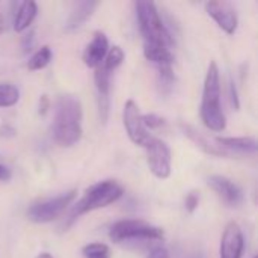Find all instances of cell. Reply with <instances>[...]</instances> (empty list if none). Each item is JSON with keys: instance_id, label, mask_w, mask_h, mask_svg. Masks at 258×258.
<instances>
[{"instance_id": "cell-1", "label": "cell", "mask_w": 258, "mask_h": 258, "mask_svg": "<svg viewBox=\"0 0 258 258\" xmlns=\"http://www.w3.org/2000/svg\"><path fill=\"white\" fill-rule=\"evenodd\" d=\"M82 103L76 95H60L54 103V118L51 125L53 141L62 147L70 148L82 138Z\"/></svg>"}, {"instance_id": "cell-2", "label": "cell", "mask_w": 258, "mask_h": 258, "mask_svg": "<svg viewBox=\"0 0 258 258\" xmlns=\"http://www.w3.org/2000/svg\"><path fill=\"white\" fill-rule=\"evenodd\" d=\"M183 132L197 147L210 156L234 157L257 153V141L254 138H215L201 133L192 125H183Z\"/></svg>"}, {"instance_id": "cell-3", "label": "cell", "mask_w": 258, "mask_h": 258, "mask_svg": "<svg viewBox=\"0 0 258 258\" xmlns=\"http://www.w3.org/2000/svg\"><path fill=\"white\" fill-rule=\"evenodd\" d=\"M200 115L203 124L209 130L215 133H221L225 130L227 118L221 104V74L216 62H210L206 74Z\"/></svg>"}, {"instance_id": "cell-4", "label": "cell", "mask_w": 258, "mask_h": 258, "mask_svg": "<svg viewBox=\"0 0 258 258\" xmlns=\"http://www.w3.org/2000/svg\"><path fill=\"white\" fill-rule=\"evenodd\" d=\"M124 194L122 186L115 180H104L97 184H92L88 187L83 194V197L77 201V204L70 210L67 216V222L63 224L65 228L73 225L82 215L104 209L113 203H116Z\"/></svg>"}, {"instance_id": "cell-5", "label": "cell", "mask_w": 258, "mask_h": 258, "mask_svg": "<svg viewBox=\"0 0 258 258\" xmlns=\"http://www.w3.org/2000/svg\"><path fill=\"white\" fill-rule=\"evenodd\" d=\"M109 237L116 245H151L163 242L165 231L142 219H121L110 227Z\"/></svg>"}, {"instance_id": "cell-6", "label": "cell", "mask_w": 258, "mask_h": 258, "mask_svg": "<svg viewBox=\"0 0 258 258\" xmlns=\"http://www.w3.org/2000/svg\"><path fill=\"white\" fill-rule=\"evenodd\" d=\"M136 17L139 23L141 35L144 36V45H156V47H172V36L166 29L165 23L160 18L157 6L148 0H139L135 3Z\"/></svg>"}, {"instance_id": "cell-7", "label": "cell", "mask_w": 258, "mask_h": 258, "mask_svg": "<svg viewBox=\"0 0 258 258\" xmlns=\"http://www.w3.org/2000/svg\"><path fill=\"white\" fill-rule=\"evenodd\" d=\"M77 192L68 190L65 194H60L54 198H48L39 203H35L27 210V218L35 224H47L57 219L76 200Z\"/></svg>"}, {"instance_id": "cell-8", "label": "cell", "mask_w": 258, "mask_h": 258, "mask_svg": "<svg viewBox=\"0 0 258 258\" xmlns=\"http://www.w3.org/2000/svg\"><path fill=\"white\" fill-rule=\"evenodd\" d=\"M147 150V163L151 174L160 180H166L172 171V159H171V148L162 139L151 138L150 142L145 145Z\"/></svg>"}, {"instance_id": "cell-9", "label": "cell", "mask_w": 258, "mask_h": 258, "mask_svg": "<svg viewBox=\"0 0 258 258\" xmlns=\"http://www.w3.org/2000/svg\"><path fill=\"white\" fill-rule=\"evenodd\" d=\"M122 122H124V128H125L130 141L133 144L145 148V145L150 142V139L153 136L145 128V125L142 122V115H141L139 106L133 100H127L125 104H124Z\"/></svg>"}, {"instance_id": "cell-10", "label": "cell", "mask_w": 258, "mask_h": 258, "mask_svg": "<svg viewBox=\"0 0 258 258\" xmlns=\"http://www.w3.org/2000/svg\"><path fill=\"white\" fill-rule=\"evenodd\" d=\"M207 184L225 206L237 209L243 204V190L230 178L222 175H212L207 178Z\"/></svg>"}, {"instance_id": "cell-11", "label": "cell", "mask_w": 258, "mask_h": 258, "mask_svg": "<svg viewBox=\"0 0 258 258\" xmlns=\"http://www.w3.org/2000/svg\"><path fill=\"white\" fill-rule=\"evenodd\" d=\"M206 11L225 33L233 35L237 30L239 17H237V12L231 3L212 0V2L206 3Z\"/></svg>"}, {"instance_id": "cell-12", "label": "cell", "mask_w": 258, "mask_h": 258, "mask_svg": "<svg viewBox=\"0 0 258 258\" xmlns=\"http://www.w3.org/2000/svg\"><path fill=\"white\" fill-rule=\"evenodd\" d=\"M245 249V239L242 228L237 222L231 221L227 224L219 246V258H242Z\"/></svg>"}, {"instance_id": "cell-13", "label": "cell", "mask_w": 258, "mask_h": 258, "mask_svg": "<svg viewBox=\"0 0 258 258\" xmlns=\"http://www.w3.org/2000/svg\"><path fill=\"white\" fill-rule=\"evenodd\" d=\"M107 51H109V39H107L106 33L101 32V30L94 32V36H92L91 42L86 45V48L83 51L85 65L89 67V68L97 70L103 63Z\"/></svg>"}, {"instance_id": "cell-14", "label": "cell", "mask_w": 258, "mask_h": 258, "mask_svg": "<svg viewBox=\"0 0 258 258\" xmlns=\"http://www.w3.org/2000/svg\"><path fill=\"white\" fill-rule=\"evenodd\" d=\"M110 76L103 67H98L94 74V82H95V89H97V100H98V112H100V119L103 124H106L107 116H109V109H110Z\"/></svg>"}, {"instance_id": "cell-15", "label": "cell", "mask_w": 258, "mask_h": 258, "mask_svg": "<svg viewBox=\"0 0 258 258\" xmlns=\"http://www.w3.org/2000/svg\"><path fill=\"white\" fill-rule=\"evenodd\" d=\"M97 6H98V2H79V3H76L68 20H67L65 29L70 32L80 29L88 21V18L92 15V12L95 11Z\"/></svg>"}, {"instance_id": "cell-16", "label": "cell", "mask_w": 258, "mask_h": 258, "mask_svg": "<svg viewBox=\"0 0 258 258\" xmlns=\"http://www.w3.org/2000/svg\"><path fill=\"white\" fill-rule=\"evenodd\" d=\"M36 14H38V5L33 0H26V2L18 3V9L15 12V18H14V30L21 33L26 29H29V26L35 20Z\"/></svg>"}, {"instance_id": "cell-17", "label": "cell", "mask_w": 258, "mask_h": 258, "mask_svg": "<svg viewBox=\"0 0 258 258\" xmlns=\"http://www.w3.org/2000/svg\"><path fill=\"white\" fill-rule=\"evenodd\" d=\"M144 54L147 60L154 63L157 68H168L174 63V56L171 53V48L165 47H156V45H144Z\"/></svg>"}, {"instance_id": "cell-18", "label": "cell", "mask_w": 258, "mask_h": 258, "mask_svg": "<svg viewBox=\"0 0 258 258\" xmlns=\"http://www.w3.org/2000/svg\"><path fill=\"white\" fill-rule=\"evenodd\" d=\"M51 57H53L51 48H50L48 45H42L39 50H36V51L32 54V57H30L29 62H27V68H29L30 71L42 70V68H45V67L50 63Z\"/></svg>"}, {"instance_id": "cell-19", "label": "cell", "mask_w": 258, "mask_h": 258, "mask_svg": "<svg viewBox=\"0 0 258 258\" xmlns=\"http://www.w3.org/2000/svg\"><path fill=\"white\" fill-rule=\"evenodd\" d=\"M124 57H125V54H124L122 48L119 45H115V47L109 48V51L100 67H103V70H106L109 74H112L124 62Z\"/></svg>"}, {"instance_id": "cell-20", "label": "cell", "mask_w": 258, "mask_h": 258, "mask_svg": "<svg viewBox=\"0 0 258 258\" xmlns=\"http://www.w3.org/2000/svg\"><path fill=\"white\" fill-rule=\"evenodd\" d=\"M159 74H157V86L162 95H169L174 89V83H175V76L172 71V67L168 68H157Z\"/></svg>"}, {"instance_id": "cell-21", "label": "cell", "mask_w": 258, "mask_h": 258, "mask_svg": "<svg viewBox=\"0 0 258 258\" xmlns=\"http://www.w3.org/2000/svg\"><path fill=\"white\" fill-rule=\"evenodd\" d=\"M20 100V91L14 85H0V107H12Z\"/></svg>"}, {"instance_id": "cell-22", "label": "cell", "mask_w": 258, "mask_h": 258, "mask_svg": "<svg viewBox=\"0 0 258 258\" xmlns=\"http://www.w3.org/2000/svg\"><path fill=\"white\" fill-rule=\"evenodd\" d=\"M85 258H110V249L104 243H89L82 248Z\"/></svg>"}, {"instance_id": "cell-23", "label": "cell", "mask_w": 258, "mask_h": 258, "mask_svg": "<svg viewBox=\"0 0 258 258\" xmlns=\"http://www.w3.org/2000/svg\"><path fill=\"white\" fill-rule=\"evenodd\" d=\"M142 122L145 125V128L148 130H156V128H160L165 125V119L160 118L159 115L156 113H148V115H142Z\"/></svg>"}, {"instance_id": "cell-24", "label": "cell", "mask_w": 258, "mask_h": 258, "mask_svg": "<svg viewBox=\"0 0 258 258\" xmlns=\"http://www.w3.org/2000/svg\"><path fill=\"white\" fill-rule=\"evenodd\" d=\"M200 206V194L198 192H189L184 198V207L189 213H194Z\"/></svg>"}, {"instance_id": "cell-25", "label": "cell", "mask_w": 258, "mask_h": 258, "mask_svg": "<svg viewBox=\"0 0 258 258\" xmlns=\"http://www.w3.org/2000/svg\"><path fill=\"white\" fill-rule=\"evenodd\" d=\"M147 258H169V254H168V251H166L165 248H162V246H154V248L150 251V254H148V257Z\"/></svg>"}, {"instance_id": "cell-26", "label": "cell", "mask_w": 258, "mask_h": 258, "mask_svg": "<svg viewBox=\"0 0 258 258\" xmlns=\"http://www.w3.org/2000/svg\"><path fill=\"white\" fill-rule=\"evenodd\" d=\"M33 45V32H29L27 35L23 36V41H21V47H23V51H29Z\"/></svg>"}, {"instance_id": "cell-27", "label": "cell", "mask_w": 258, "mask_h": 258, "mask_svg": "<svg viewBox=\"0 0 258 258\" xmlns=\"http://www.w3.org/2000/svg\"><path fill=\"white\" fill-rule=\"evenodd\" d=\"M230 98H231V104L234 106L236 110H239V97H237V91H236V86H234V82H230Z\"/></svg>"}, {"instance_id": "cell-28", "label": "cell", "mask_w": 258, "mask_h": 258, "mask_svg": "<svg viewBox=\"0 0 258 258\" xmlns=\"http://www.w3.org/2000/svg\"><path fill=\"white\" fill-rule=\"evenodd\" d=\"M11 177H12L11 169L8 166H5V165L0 163V181H9Z\"/></svg>"}, {"instance_id": "cell-29", "label": "cell", "mask_w": 258, "mask_h": 258, "mask_svg": "<svg viewBox=\"0 0 258 258\" xmlns=\"http://www.w3.org/2000/svg\"><path fill=\"white\" fill-rule=\"evenodd\" d=\"M50 107V100H48V97L47 95H42L41 97V100H39V113L41 115H44L45 112H47V109Z\"/></svg>"}, {"instance_id": "cell-30", "label": "cell", "mask_w": 258, "mask_h": 258, "mask_svg": "<svg viewBox=\"0 0 258 258\" xmlns=\"http://www.w3.org/2000/svg\"><path fill=\"white\" fill-rule=\"evenodd\" d=\"M15 133H17L15 128H12L9 125H2V128H0V135L5 138H12V136H15Z\"/></svg>"}, {"instance_id": "cell-31", "label": "cell", "mask_w": 258, "mask_h": 258, "mask_svg": "<svg viewBox=\"0 0 258 258\" xmlns=\"http://www.w3.org/2000/svg\"><path fill=\"white\" fill-rule=\"evenodd\" d=\"M36 258H53V255H51V254H48V252H41V254H39Z\"/></svg>"}, {"instance_id": "cell-32", "label": "cell", "mask_w": 258, "mask_h": 258, "mask_svg": "<svg viewBox=\"0 0 258 258\" xmlns=\"http://www.w3.org/2000/svg\"><path fill=\"white\" fill-rule=\"evenodd\" d=\"M3 29H5V21H3V17L0 15V33L3 32Z\"/></svg>"}, {"instance_id": "cell-33", "label": "cell", "mask_w": 258, "mask_h": 258, "mask_svg": "<svg viewBox=\"0 0 258 258\" xmlns=\"http://www.w3.org/2000/svg\"><path fill=\"white\" fill-rule=\"evenodd\" d=\"M254 258H257V257H254Z\"/></svg>"}]
</instances>
